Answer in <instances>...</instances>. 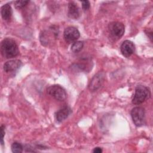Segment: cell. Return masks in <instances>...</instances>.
<instances>
[{
	"label": "cell",
	"instance_id": "10",
	"mask_svg": "<svg viewBox=\"0 0 153 153\" xmlns=\"http://www.w3.org/2000/svg\"><path fill=\"white\" fill-rule=\"evenodd\" d=\"M68 16L72 19H78L80 16L79 8L77 4L74 2H71L68 6Z\"/></svg>",
	"mask_w": 153,
	"mask_h": 153
},
{
	"label": "cell",
	"instance_id": "16",
	"mask_svg": "<svg viewBox=\"0 0 153 153\" xmlns=\"http://www.w3.org/2000/svg\"><path fill=\"white\" fill-rule=\"evenodd\" d=\"M82 7L83 10H87L88 9L90 8V2L88 1H82Z\"/></svg>",
	"mask_w": 153,
	"mask_h": 153
},
{
	"label": "cell",
	"instance_id": "14",
	"mask_svg": "<svg viewBox=\"0 0 153 153\" xmlns=\"http://www.w3.org/2000/svg\"><path fill=\"white\" fill-rule=\"evenodd\" d=\"M11 150L14 153H21L23 150V147L21 143L19 142H14L11 145Z\"/></svg>",
	"mask_w": 153,
	"mask_h": 153
},
{
	"label": "cell",
	"instance_id": "8",
	"mask_svg": "<svg viewBox=\"0 0 153 153\" xmlns=\"http://www.w3.org/2000/svg\"><path fill=\"white\" fill-rule=\"evenodd\" d=\"M120 50L124 56L128 57L134 52L135 46L131 41L126 40L121 45Z\"/></svg>",
	"mask_w": 153,
	"mask_h": 153
},
{
	"label": "cell",
	"instance_id": "12",
	"mask_svg": "<svg viewBox=\"0 0 153 153\" xmlns=\"http://www.w3.org/2000/svg\"><path fill=\"white\" fill-rule=\"evenodd\" d=\"M1 14L4 20H10L13 14V10L11 5L9 4H5L3 5L1 8Z\"/></svg>",
	"mask_w": 153,
	"mask_h": 153
},
{
	"label": "cell",
	"instance_id": "4",
	"mask_svg": "<svg viewBox=\"0 0 153 153\" xmlns=\"http://www.w3.org/2000/svg\"><path fill=\"white\" fill-rule=\"evenodd\" d=\"M131 117L132 120L137 127H140L145 122V112L143 108L136 106L131 111Z\"/></svg>",
	"mask_w": 153,
	"mask_h": 153
},
{
	"label": "cell",
	"instance_id": "1",
	"mask_svg": "<svg viewBox=\"0 0 153 153\" xmlns=\"http://www.w3.org/2000/svg\"><path fill=\"white\" fill-rule=\"evenodd\" d=\"M1 52L4 57L11 59L17 56L19 53V50L18 45L14 39L6 38L1 42Z\"/></svg>",
	"mask_w": 153,
	"mask_h": 153
},
{
	"label": "cell",
	"instance_id": "15",
	"mask_svg": "<svg viewBox=\"0 0 153 153\" xmlns=\"http://www.w3.org/2000/svg\"><path fill=\"white\" fill-rule=\"evenodd\" d=\"M29 2V1H17L14 2V5L16 8L20 9L25 7Z\"/></svg>",
	"mask_w": 153,
	"mask_h": 153
},
{
	"label": "cell",
	"instance_id": "2",
	"mask_svg": "<svg viewBox=\"0 0 153 153\" xmlns=\"http://www.w3.org/2000/svg\"><path fill=\"white\" fill-rule=\"evenodd\" d=\"M151 96V91L148 87L139 85L135 88L134 94L132 97V103L134 105H140L148 99Z\"/></svg>",
	"mask_w": 153,
	"mask_h": 153
},
{
	"label": "cell",
	"instance_id": "3",
	"mask_svg": "<svg viewBox=\"0 0 153 153\" xmlns=\"http://www.w3.org/2000/svg\"><path fill=\"white\" fill-rule=\"evenodd\" d=\"M47 93L57 100L63 101L66 98V92L65 90L59 85H53L47 89Z\"/></svg>",
	"mask_w": 153,
	"mask_h": 153
},
{
	"label": "cell",
	"instance_id": "18",
	"mask_svg": "<svg viewBox=\"0 0 153 153\" xmlns=\"http://www.w3.org/2000/svg\"><path fill=\"white\" fill-rule=\"evenodd\" d=\"M93 152L94 153H101L102 152V149L100 147H96L94 148V149L93 150Z\"/></svg>",
	"mask_w": 153,
	"mask_h": 153
},
{
	"label": "cell",
	"instance_id": "9",
	"mask_svg": "<svg viewBox=\"0 0 153 153\" xmlns=\"http://www.w3.org/2000/svg\"><path fill=\"white\" fill-rule=\"evenodd\" d=\"M22 65L20 60H11L5 62L4 65V70L7 73H12L17 71Z\"/></svg>",
	"mask_w": 153,
	"mask_h": 153
},
{
	"label": "cell",
	"instance_id": "6",
	"mask_svg": "<svg viewBox=\"0 0 153 153\" xmlns=\"http://www.w3.org/2000/svg\"><path fill=\"white\" fill-rule=\"evenodd\" d=\"M65 41L68 42H75L79 38L80 33L79 30L75 27L69 26L66 27L63 33Z\"/></svg>",
	"mask_w": 153,
	"mask_h": 153
},
{
	"label": "cell",
	"instance_id": "11",
	"mask_svg": "<svg viewBox=\"0 0 153 153\" xmlns=\"http://www.w3.org/2000/svg\"><path fill=\"white\" fill-rule=\"evenodd\" d=\"M71 109L68 106H65L60 109L56 114V118L58 122H62L65 120L71 113Z\"/></svg>",
	"mask_w": 153,
	"mask_h": 153
},
{
	"label": "cell",
	"instance_id": "7",
	"mask_svg": "<svg viewBox=\"0 0 153 153\" xmlns=\"http://www.w3.org/2000/svg\"><path fill=\"white\" fill-rule=\"evenodd\" d=\"M105 78V74L103 72H99L94 75L90 81L88 88L91 91H97L102 85Z\"/></svg>",
	"mask_w": 153,
	"mask_h": 153
},
{
	"label": "cell",
	"instance_id": "13",
	"mask_svg": "<svg viewBox=\"0 0 153 153\" xmlns=\"http://www.w3.org/2000/svg\"><path fill=\"white\" fill-rule=\"evenodd\" d=\"M84 47V43L82 41H76L71 46V50L73 53L79 52Z\"/></svg>",
	"mask_w": 153,
	"mask_h": 153
},
{
	"label": "cell",
	"instance_id": "17",
	"mask_svg": "<svg viewBox=\"0 0 153 153\" xmlns=\"http://www.w3.org/2000/svg\"><path fill=\"white\" fill-rule=\"evenodd\" d=\"M5 127L2 125L1 126V143L2 145H4V137L5 135Z\"/></svg>",
	"mask_w": 153,
	"mask_h": 153
},
{
	"label": "cell",
	"instance_id": "5",
	"mask_svg": "<svg viewBox=\"0 0 153 153\" xmlns=\"http://www.w3.org/2000/svg\"><path fill=\"white\" fill-rule=\"evenodd\" d=\"M108 29L111 35L114 38H120L124 33V25L119 22H114L109 23Z\"/></svg>",
	"mask_w": 153,
	"mask_h": 153
}]
</instances>
